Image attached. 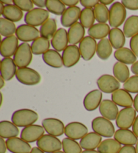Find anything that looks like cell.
Returning a JSON list of instances; mask_svg holds the SVG:
<instances>
[{
    "label": "cell",
    "instance_id": "1",
    "mask_svg": "<svg viewBox=\"0 0 138 153\" xmlns=\"http://www.w3.org/2000/svg\"><path fill=\"white\" fill-rule=\"evenodd\" d=\"M39 120V115L33 110L29 109H22L13 113L12 122L20 128H26L34 125Z\"/></svg>",
    "mask_w": 138,
    "mask_h": 153
},
{
    "label": "cell",
    "instance_id": "2",
    "mask_svg": "<svg viewBox=\"0 0 138 153\" xmlns=\"http://www.w3.org/2000/svg\"><path fill=\"white\" fill-rule=\"evenodd\" d=\"M92 129L94 132L105 138H111L115 133L113 123L103 117H97L92 121Z\"/></svg>",
    "mask_w": 138,
    "mask_h": 153
},
{
    "label": "cell",
    "instance_id": "3",
    "mask_svg": "<svg viewBox=\"0 0 138 153\" xmlns=\"http://www.w3.org/2000/svg\"><path fill=\"white\" fill-rule=\"evenodd\" d=\"M33 60L31 47L27 43H21L14 55V61L18 68L28 67Z\"/></svg>",
    "mask_w": 138,
    "mask_h": 153
},
{
    "label": "cell",
    "instance_id": "4",
    "mask_svg": "<svg viewBox=\"0 0 138 153\" xmlns=\"http://www.w3.org/2000/svg\"><path fill=\"white\" fill-rule=\"evenodd\" d=\"M126 8L121 2H115L109 8V25L113 28H118L123 25L126 19Z\"/></svg>",
    "mask_w": 138,
    "mask_h": 153
},
{
    "label": "cell",
    "instance_id": "5",
    "mask_svg": "<svg viewBox=\"0 0 138 153\" xmlns=\"http://www.w3.org/2000/svg\"><path fill=\"white\" fill-rule=\"evenodd\" d=\"M16 77L20 83L28 86L36 85L41 80L40 74L37 71L28 67L18 68Z\"/></svg>",
    "mask_w": 138,
    "mask_h": 153
},
{
    "label": "cell",
    "instance_id": "6",
    "mask_svg": "<svg viewBox=\"0 0 138 153\" xmlns=\"http://www.w3.org/2000/svg\"><path fill=\"white\" fill-rule=\"evenodd\" d=\"M37 147L46 153H54L62 149V142L57 137L45 134L36 142Z\"/></svg>",
    "mask_w": 138,
    "mask_h": 153
},
{
    "label": "cell",
    "instance_id": "7",
    "mask_svg": "<svg viewBox=\"0 0 138 153\" xmlns=\"http://www.w3.org/2000/svg\"><path fill=\"white\" fill-rule=\"evenodd\" d=\"M136 111L133 107L123 108L119 112L116 125L119 129L129 130L132 127L136 118Z\"/></svg>",
    "mask_w": 138,
    "mask_h": 153
},
{
    "label": "cell",
    "instance_id": "8",
    "mask_svg": "<svg viewBox=\"0 0 138 153\" xmlns=\"http://www.w3.org/2000/svg\"><path fill=\"white\" fill-rule=\"evenodd\" d=\"M49 12L47 10L42 8H34L27 12L24 17V22L26 25L34 27L42 26L49 19Z\"/></svg>",
    "mask_w": 138,
    "mask_h": 153
},
{
    "label": "cell",
    "instance_id": "9",
    "mask_svg": "<svg viewBox=\"0 0 138 153\" xmlns=\"http://www.w3.org/2000/svg\"><path fill=\"white\" fill-rule=\"evenodd\" d=\"M64 134L67 138L78 140L83 138L88 134V129L83 123L73 121L65 126Z\"/></svg>",
    "mask_w": 138,
    "mask_h": 153
},
{
    "label": "cell",
    "instance_id": "10",
    "mask_svg": "<svg viewBox=\"0 0 138 153\" xmlns=\"http://www.w3.org/2000/svg\"><path fill=\"white\" fill-rule=\"evenodd\" d=\"M97 43L94 39L86 36L79 45V49L81 57L85 61H90L92 59L96 52Z\"/></svg>",
    "mask_w": 138,
    "mask_h": 153
},
{
    "label": "cell",
    "instance_id": "11",
    "mask_svg": "<svg viewBox=\"0 0 138 153\" xmlns=\"http://www.w3.org/2000/svg\"><path fill=\"white\" fill-rule=\"evenodd\" d=\"M97 86L100 91L105 93H113L120 89V82L115 78V76L109 74H104L97 80Z\"/></svg>",
    "mask_w": 138,
    "mask_h": 153
},
{
    "label": "cell",
    "instance_id": "12",
    "mask_svg": "<svg viewBox=\"0 0 138 153\" xmlns=\"http://www.w3.org/2000/svg\"><path fill=\"white\" fill-rule=\"evenodd\" d=\"M40 31L36 27L28 25H21L18 26L16 36L18 40L24 43L34 41L39 38Z\"/></svg>",
    "mask_w": 138,
    "mask_h": 153
},
{
    "label": "cell",
    "instance_id": "13",
    "mask_svg": "<svg viewBox=\"0 0 138 153\" xmlns=\"http://www.w3.org/2000/svg\"><path fill=\"white\" fill-rule=\"evenodd\" d=\"M42 126L47 133L51 136L59 137L65 131V126L60 120L56 118H46L42 121Z\"/></svg>",
    "mask_w": 138,
    "mask_h": 153
},
{
    "label": "cell",
    "instance_id": "14",
    "mask_svg": "<svg viewBox=\"0 0 138 153\" xmlns=\"http://www.w3.org/2000/svg\"><path fill=\"white\" fill-rule=\"evenodd\" d=\"M45 129L40 125H32L24 128L20 134V138L28 143L37 142L45 135Z\"/></svg>",
    "mask_w": 138,
    "mask_h": 153
},
{
    "label": "cell",
    "instance_id": "15",
    "mask_svg": "<svg viewBox=\"0 0 138 153\" xmlns=\"http://www.w3.org/2000/svg\"><path fill=\"white\" fill-rule=\"evenodd\" d=\"M80 57L79 47L74 45H68L62 53L63 65L67 68L73 67L78 64Z\"/></svg>",
    "mask_w": 138,
    "mask_h": 153
},
{
    "label": "cell",
    "instance_id": "16",
    "mask_svg": "<svg viewBox=\"0 0 138 153\" xmlns=\"http://www.w3.org/2000/svg\"><path fill=\"white\" fill-rule=\"evenodd\" d=\"M18 39L12 35L5 37L1 42L0 54L4 58L14 56L18 48Z\"/></svg>",
    "mask_w": 138,
    "mask_h": 153
},
{
    "label": "cell",
    "instance_id": "17",
    "mask_svg": "<svg viewBox=\"0 0 138 153\" xmlns=\"http://www.w3.org/2000/svg\"><path fill=\"white\" fill-rule=\"evenodd\" d=\"M102 93L99 90H94L88 93L84 99V107L88 111H93L100 107L102 102Z\"/></svg>",
    "mask_w": 138,
    "mask_h": 153
},
{
    "label": "cell",
    "instance_id": "18",
    "mask_svg": "<svg viewBox=\"0 0 138 153\" xmlns=\"http://www.w3.org/2000/svg\"><path fill=\"white\" fill-rule=\"evenodd\" d=\"M81 9L78 6L70 7L66 9L61 17V23L65 27L70 28L78 22L81 15Z\"/></svg>",
    "mask_w": 138,
    "mask_h": 153
},
{
    "label": "cell",
    "instance_id": "19",
    "mask_svg": "<svg viewBox=\"0 0 138 153\" xmlns=\"http://www.w3.org/2000/svg\"><path fill=\"white\" fill-rule=\"evenodd\" d=\"M6 144L7 150L12 153H30L32 150L29 143L18 137L7 139Z\"/></svg>",
    "mask_w": 138,
    "mask_h": 153
},
{
    "label": "cell",
    "instance_id": "20",
    "mask_svg": "<svg viewBox=\"0 0 138 153\" xmlns=\"http://www.w3.org/2000/svg\"><path fill=\"white\" fill-rule=\"evenodd\" d=\"M99 111L102 117L110 121L116 120L119 114V109L112 100H103L99 107Z\"/></svg>",
    "mask_w": 138,
    "mask_h": 153
},
{
    "label": "cell",
    "instance_id": "21",
    "mask_svg": "<svg viewBox=\"0 0 138 153\" xmlns=\"http://www.w3.org/2000/svg\"><path fill=\"white\" fill-rule=\"evenodd\" d=\"M68 31L63 28L58 29L51 41L52 47L58 52L64 51L68 46Z\"/></svg>",
    "mask_w": 138,
    "mask_h": 153
},
{
    "label": "cell",
    "instance_id": "22",
    "mask_svg": "<svg viewBox=\"0 0 138 153\" xmlns=\"http://www.w3.org/2000/svg\"><path fill=\"white\" fill-rule=\"evenodd\" d=\"M111 99L116 105L123 108L131 107L134 105L132 96L125 89H119L114 92Z\"/></svg>",
    "mask_w": 138,
    "mask_h": 153
},
{
    "label": "cell",
    "instance_id": "23",
    "mask_svg": "<svg viewBox=\"0 0 138 153\" xmlns=\"http://www.w3.org/2000/svg\"><path fill=\"white\" fill-rule=\"evenodd\" d=\"M17 66L14 59L11 57L4 58L1 62V76L6 81H9L14 77L17 72Z\"/></svg>",
    "mask_w": 138,
    "mask_h": 153
},
{
    "label": "cell",
    "instance_id": "24",
    "mask_svg": "<svg viewBox=\"0 0 138 153\" xmlns=\"http://www.w3.org/2000/svg\"><path fill=\"white\" fill-rule=\"evenodd\" d=\"M114 139L124 146H134L137 142V137L130 130L119 129L114 135Z\"/></svg>",
    "mask_w": 138,
    "mask_h": 153
},
{
    "label": "cell",
    "instance_id": "25",
    "mask_svg": "<svg viewBox=\"0 0 138 153\" xmlns=\"http://www.w3.org/2000/svg\"><path fill=\"white\" fill-rule=\"evenodd\" d=\"M68 41L71 45H76L83 40L85 35V28L80 22H77L69 28L68 31Z\"/></svg>",
    "mask_w": 138,
    "mask_h": 153
},
{
    "label": "cell",
    "instance_id": "26",
    "mask_svg": "<svg viewBox=\"0 0 138 153\" xmlns=\"http://www.w3.org/2000/svg\"><path fill=\"white\" fill-rule=\"evenodd\" d=\"M42 60L47 65L53 68H61L63 65L62 56L55 49H49L42 55Z\"/></svg>",
    "mask_w": 138,
    "mask_h": 153
},
{
    "label": "cell",
    "instance_id": "27",
    "mask_svg": "<svg viewBox=\"0 0 138 153\" xmlns=\"http://www.w3.org/2000/svg\"><path fill=\"white\" fill-rule=\"evenodd\" d=\"M101 142L102 136L95 132H90L80 140L79 144L84 150H94L99 147Z\"/></svg>",
    "mask_w": 138,
    "mask_h": 153
},
{
    "label": "cell",
    "instance_id": "28",
    "mask_svg": "<svg viewBox=\"0 0 138 153\" xmlns=\"http://www.w3.org/2000/svg\"><path fill=\"white\" fill-rule=\"evenodd\" d=\"M19 129L13 123L9 121H1L0 122V136L2 138L10 139L16 138L19 134Z\"/></svg>",
    "mask_w": 138,
    "mask_h": 153
},
{
    "label": "cell",
    "instance_id": "29",
    "mask_svg": "<svg viewBox=\"0 0 138 153\" xmlns=\"http://www.w3.org/2000/svg\"><path fill=\"white\" fill-rule=\"evenodd\" d=\"M111 31L110 26L107 23H97L91 26L88 30V34L90 37L102 40L109 35Z\"/></svg>",
    "mask_w": 138,
    "mask_h": 153
},
{
    "label": "cell",
    "instance_id": "30",
    "mask_svg": "<svg viewBox=\"0 0 138 153\" xmlns=\"http://www.w3.org/2000/svg\"><path fill=\"white\" fill-rule=\"evenodd\" d=\"M108 40L113 48L117 50L123 48L125 44V35L120 28H113L108 35Z\"/></svg>",
    "mask_w": 138,
    "mask_h": 153
},
{
    "label": "cell",
    "instance_id": "31",
    "mask_svg": "<svg viewBox=\"0 0 138 153\" xmlns=\"http://www.w3.org/2000/svg\"><path fill=\"white\" fill-rule=\"evenodd\" d=\"M114 56L119 62L124 64H134L137 62V57L131 49L127 47L116 50L114 53Z\"/></svg>",
    "mask_w": 138,
    "mask_h": 153
},
{
    "label": "cell",
    "instance_id": "32",
    "mask_svg": "<svg viewBox=\"0 0 138 153\" xmlns=\"http://www.w3.org/2000/svg\"><path fill=\"white\" fill-rule=\"evenodd\" d=\"M121 148V144L116 140L108 138L102 141L97 148V151L100 153H119Z\"/></svg>",
    "mask_w": 138,
    "mask_h": 153
},
{
    "label": "cell",
    "instance_id": "33",
    "mask_svg": "<svg viewBox=\"0 0 138 153\" xmlns=\"http://www.w3.org/2000/svg\"><path fill=\"white\" fill-rule=\"evenodd\" d=\"M4 18L8 20L13 22H19L23 18V12L20 9L18 8L15 5H9L5 6L3 14H2Z\"/></svg>",
    "mask_w": 138,
    "mask_h": 153
},
{
    "label": "cell",
    "instance_id": "34",
    "mask_svg": "<svg viewBox=\"0 0 138 153\" xmlns=\"http://www.w3.org/2000/svg\"><path fill=\"white\" fill-rule=\"evenodd\" d=\"M123 33L127 38L138 34V16L133 15L127 18L124 23Z\"/></svg>",
    "mask_w": 138,
    "mask_h": 153
},
{
    "label": "cell",
    "instance_id": "35",
    "mask_svg": "<svg viewBox=\"0 0 138 153\" xmlns=\"http://www.w3.org/2000/svg\"><path fill=\"white\" fill-rule=\"evenodd\" d=\"M57 22L55 19L49 18L40 28V35L41 36V37L49 40V39H52L57 32Z\"/></svg>",
    "mask_w": 138,
    "mask_h": 153
},
{
    "label": "cell",
    "instance_id": "36",
    "mask_svg": "<svg viewBox=\"0 0 138 153\" xmlns=\"http://www.w3.org/2000/svg\"><path fill=\"white\" fill-rule=\"evenodd\" d=\"M113 52V47L108 39H103L97 44L96 53L102 60H107L111 57Z\"/></svg>",
    "mask_w": 138,
    "mask_h": 153
},
{
    "label": "cell",
    "instance_id": "37",
    "mask_svg": "<svg viewBox=\"0 0 138 153\" xmlns=\"http://www.w3.org/2000/svg\"><path fill=\"white\" fill-rule=\"evenodd\" d=\"M113 75L119 82L125 83L129 78L130 72L126 64L117 62L113 65Z\"/></svg>",
    "mask_w": 138,
    "mask_h": 153
},
{
    "label": "cell",
    "instance_id": "38",
    "mask_svg": "<svg viewBox=\"0 0 138 153\" xmlns=\"http://www.w3.org/2000/svg\"><path fill=\"white\" fill-rule=\"evenodd\" d=\"M31 50L34 55H43L48 51L50 48V41L49 39L39 37L31 44Z\"/></svg>",
    "mask_w": 138,
    "mask_h": 153
},
{
    "label": "cell",
    "instance_id": "39",
    "mask_svg": "<svg viewBox=\"0 0 138 153\" xmlns=\"http://www.w3.org/2000/svg\"><path fill=\"white\" fill-rule=\"evenodd\" d=\"M95 16L94 10L92 8H84L82 10L79 21L82 26L86 28H90L94 25L95 22Z\"/></svg>",
    "mask_w": 138,
    "mask_h": 153
},
{
    "label": "cell",
    "instance_id": "40",
    "mask_svg": "<svg viewBox=\"0 0 138 153\" xmlns=\"http://www.w3.org/2000/svg\"><path fill=\"white\" fill-rule=\"evenodd\" d=\"M16 29L14 22L4 18H0V33L1 36L7 37L14 35V34L16 32Z\"/></svg>",
    "mask_w": 138,
    "mask_h": 153
},
{
    "label": "cell",
    "instance_id": "41",
    "mask_svg": "<svg viewBox=\"0 0 138 153\" xmlns=\"http://www.w3.org/2000/svg\"><path fill=\"white\" fill-rule=\"evenodd\" d=\"M94 12L96 20L99 23L106 24L109 18V9L102 4H99L94 7Z\"/></svg>",
    "mask_w": 138,
    "mask_h": 153
},
{
    "label": "cell",
    "instance_id": "42",
    "mask_svg": "<svg viewBox=\"0 0 138 153\" xmlns=\"http://www.w3.org/2000/svg\"><path fill=\"white\" fill-rule=\"evenodd\" d=\"M62 149L64 153H82V149L78 142L65 138L62 140Z\"/></svg>",
    "mask_w": 138,
    "mask_h": 153
},
{
    "label": "cell",
    "instance_id": "43",
    "mask_svg": "<svg viewBox=\"0 0 138 153\" xmlns=\"http://www.w3.org/2000/svg\"><path fill=\"white\" fill-rule=\"evenodd\" d=\"M46 7L49 12L57 16H62L67 9L61 0H47Z\"/></svg>",
    "mask_w": 138,
    "mask_h": 153
},
{
    "label": "cell",
    "instance_id": "44",
    "mask_svg": "<svg viewBox=\"0 0 138 153\" xmlns=\"http://www.w3.org/2000/svg\"><path fill=\"white\" fill-rule=\"evenodd\" d=\"M124 89L129 93L138 94V76L130 77L123 84Z\"/></svg>",
    "mask_w": 138,
    "mask_h": 153
},
{
    "label": "cell",
    "instance_id": "45",
    "mask_svg": "<svg viewBox=\"0 0 138 153\" xmlns=\"http://www.w3.org/2000/svg\"><path fill=\"white\" fill-rule=\"evenodd\" d=\"M14 5L24 12H30L33 10L34 3L31 0H14Z\"/></svg>",
    "mask_w": 138,
    "mask_h": 153
},
{
    "label": "cell",
    "instance_id": "46",
    "mask_svg": "<svg viewBox=\"0 0 138 153\" xmlns=\"http://www.w3.org/2000/svg\"><path fill=\"white\" fill-rule=\"evenodd\" d=\"M121 4L127 9L130 10H138V0H123Z\"/></svg>",
    "mask_w": 138,
    "mask_h": 153
},
{
    "label": "cell",
    "instance_id": "47",
    "mask_svg": "<svg viewBox=\"0 0 138 153\" xmlns=\"http://www.w3.org/2000/svg\"><path fill=\"white\" fill-rule=\"evenodd\" d=\"M129 46L130 49L135 55V56L138 57V34L130 39Z\"/></svg>",
    "mask_w": 138,
    "mask_h": 153
},
{
    "label": "cell",
    "instance_id": "48",
    "mask_svg": "<svg viewBox=\"0 0 138 153\" xmlns=\"http://www.w3.org/2000/svg\"><path fill=\"white\" fill-rule=\"evenodd\" d=\"M79 2L84 8H92L99 4L98 0H81Z\"/></svg>",
    "mask_w": 138,
    "mask_h": 153
},
{
    "label": "cell",
    "instance_id": "49",
    "mask_svg": "<svg viewBox=\"0 0 138 153\" xmlns=\"http://www.w3.org/2000/svg\"><path fill=\"white\" fill-rule=\"evenodd\" d=\"M119 153H137L134 146H124L121 148Z\"/></svg>",
    "mask_w": 138,
    "mask_h": 153
},
{
    "label": "cell",
    "instance_id": "50",
    "mask_svg": "<svg viewBox=\"0 0 138 153\" xmlns=\"http://www.w3.org/2000/svg\"><path fill=\"white\" fill-rule=\"evenodd\" d=\"M62 1L65 6H67L69 7L76 6V5L79 3L78 0H62Z\"/></svg>",
    "mask_w": 138,
    "mask_h": 153
},
{
    "label": "cell",
    "instance_id": "51",
    "mask_svg": "<svg viewBox=\"0 0 138 153\" xmlns=\"http://www.w3.org/2000/svg\"><path fill=\"white\" fill-rule=\"evenodd\" d=\"M7 149L6 141H5L4 138H0V153H6Z\"/></svg>",
    "mask_w": 138,
    "mask_h": 153
},
{
    "label": "cell",
    "instance_id": "52",
    "mask_svg": "<svg viewBox=\"0 0 138 153\" xmlns=\"http://www.w3.org/2000/svg\"><path fill=\"white\" fill-rule=\"evenodd\" d=\"M33 1L35 6L39 7L40 8L43 9L47 6V1L45 0H34Z\"/></svg>",
    "mask_w": 138,
    "mask_h": 153
},
{
    "label": "cell",
    "instance_id": "53",
    "mask_svg": "<svg viewBox=\"0 0 138 153\" xmlns=\"http://www.w3.org/2000/svg\"><path fill=\"white\" fill-rule=\"evenodd\" d=\"M132 131L134 134L138 138V115L135 118V120L134 121V124L132 126Z\"/></svg>",
    "mask_w": 138,
    "mask_h": 153
},
{
    "label": "cell",
    "instance_id": "54",
    "mask_svg": "<svg viewBox=\"0 0 138 153\" xmlns=\"http://www.w3.org/2000/svg\"><path fill=\"white\" fill-rule=\"evenodd\" d=\"M131 70L135 75L138 76V61L131 65Z\"/></svg>",
    "mask_w": 138,
    "mask_h": 153
},
{
    "label": "cell",
    "instance_id": "55",
    "mask_svg": "<svg viewBox=\"0 0 138 153\" xmlns=\"http://www.w3.org/2000/svg\"><path fill=\"white\" fill-rule=\"evenodd\" d=\"M134 107L135 111L138 112V94H137L134 99Z\"/></svg>",
    "mask_w": 138,
    "mask_h": 153
},
{
    "label": "cell",
    "instance_id": "56",
    "mask_svg": "<svg viewBox=\"0 0 138 153\" xmlns=\"http://www.w3.org/2000/svg\"><path fill=\"white\" fill-rule=\"evenodd\" d=\"M99 2L100 4H102L105 6H108V5H110L111 4L114 3L113 0H101V1H99Z\"/></svg>",
    "mask_w": 138,
    "mask_h": 153
},
{
    "label": "cell",
    "instance_id": "57",
    "mask_svg": "<svg viewBox=\"0 0 138 153\" xmlns=\"http://www.w3.org/2000/svg\"><path fill=\"white\" fill-rule=\"evenodd\" d=\"M30 153H45V152L42 151V150L40 149L39 147H33V149H32Z\"/></svg>",
    "mask_w": 138,
    "mask_h": 153
},
{
    "label": "cell",
    "instance_id": "58",
    "mask_svg": "<svg viewBox=\"0 0 138 153\" xmlns=\"http://www.w3.org/2000/svg\"><path fill=\"white\" fill-rule=\"evenodd\" d=\"M2 4L6 5V6H9V5H12L14 4V1H12V0H2V1H0Z\"/></svg>",
    "mask_w": 138,
    "mask_h": 153
},
{
    "label": "cell",
    "instance_id": "59",
    "mask_svg": "<svg viewBox=\"0 0 138 153\" xmlns=\"http://www.w3.org/2000/svg\"><path fill=\"white\" fill-rule=\"evenodd\" d=\"M82 153H100L99 151H96L95 150H84Z\"/></svg>",
    "mask_w": 138,
    "mask_h": 153
},
{
    "label": "cell",
    "instance_id": "60",
    "mask_svg": "<svg viewBox=\"0 0 138 153\" xmlns=\"http://www.w3.org/2000/svg\"><path fill=\"white\" fill-rule=\"evenodd\" d=\"M0 7H1V9H0V14H1V15H2V14H3V12H4V8H5V6H4V4H2L1 1H0Z\"/></svg>",
    "mask_w": 138,
    "mask_h": 153
},
{
    "label": "cell",
    "instance_id": "61",
    "mask_svg": "<svg viewBox=\"0 0 138 153\" xmlns=\"http://www.w3.org/2000/svg\"><path fill=\"white\" fill-rule=\"evenodd\" d=\"M0 79H1V84H0V88H3V87L5 86V80L4 79L1 77V78H0Z\"/></svg>",
    "mask_w": 138,
    "mask_h": 153
},
{
    "label": "cell",
    "instance_id": "62",
    "mask_svg": "<svg viewBox=\"0 0 138 153\" xmlns=\"http://www.w3.org/2000/svg\"><path fill=\"white\" fill-rule=\"evenodd\" d=\"M135 150H136L137 153H138V140H137V142L136 144H135Z\"/></svg>",
    "mask_w": 138,
    "mask_h": 153
},
{
    "label": "cell",
    "instance_id": "63",
    "mask_svg": "<svg viewBox=\"0 0 138 153\" xmlns=\"http://www.w3.org/2000/svg\"><path fill=\"white\" fill-rule=\"evenodd\" d=\"M2 102H3V95H2V93H1V105L2 104Z\"/></svg>",
    "mask_w": 138,
    "mask_h": 153
},
{
    "label": "cell",
    "instance_id": "64",
    "mask_svg": "<svg viewBox=\"0 0 138 153\" xmlns=\"http://www.w3.org/2000/svg\"><path fill=\"white\" fill-rule=\"evenodd\" d=\"M54 153H64V152H62V151H57V152H54Z\"/></svg>",
    "mask_w": 138,
    "mask_h": 153
}]
</instances>
